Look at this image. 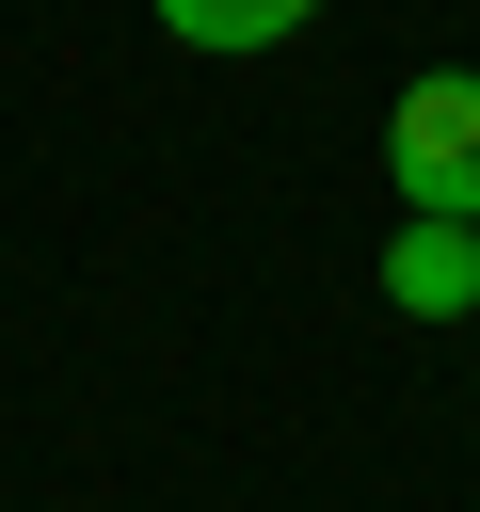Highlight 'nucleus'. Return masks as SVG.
Listing matches in <instances>:
<instances>
[{
    "label": "nucleus",
    "instance_id": "1",
    "mask_svg": "<svg viewBox=\"0 0 480 512\" xmlns=\"http://www.w3.org/2000/svg\"><path fill=\"white\" fill-rule=\"evenodd\" d=\"M384 176H400V208L480 224V80H464V64L400 80V112H384Z\"/></svg>",
    "mask_w": 480,
    "mask_h": 512
},
{
    "label": "nucleus",
    "instance_id": "2",
    "mask_svg": "<svg viewBox=\"0 0 480 512\" xmlns=\"http://www.w3.org/2000/svg\"><path fill=\"white\" fill-rule=\"evenodd\" d=\"M384 304H400V320H464V304H480V224H432V208H416L400 256H384Z\"/></svg>",
    "mask_w": 480,
    "mask_h": 512
},
{
    "label": "nucleus",
    "instance_id": "3",
    "mask_svg": "<svg viewBox=\"0 0 480 512\" xmlns=\"http://www.w3.org/2000/svg\"><path fill=\"white\" fill-rule=\"evenodd\" d=\"M304 16H320V0H160L176 48H288Z\"/></svg>",
    "mask_w": 480,
    "mask_h": 512
}]
</instances>
